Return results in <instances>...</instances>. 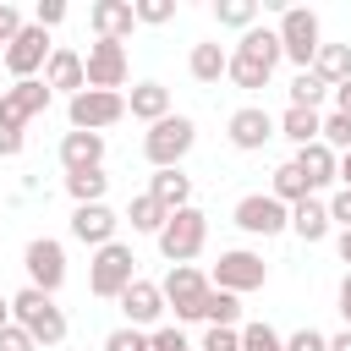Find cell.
Returning a JSON list of instances; mask_svg holds the SVG:
<instances>
[{
    "mask_svg": "<svg viewBox=\"0 0 351 351\" xmlns=\"http://www.w3.org/2000/svg\"><path fill=\"white\" fill-rule=\"evenodd\" d=\"M329 225H340V230H351V186H340V192L329 197Z\"/></svg>",
    "mask_w": 351,
    "mask_h": 351,
    "instance_id": "obj_43",
    "label": "cell"
},
{
    "mask_svg": "<svg viewBox=\"0 0 351 351\" xmlns=\"http://www.w3.org/2000/svg\"><path fill=\"white\" fill-rule=\"evenodd\" d=\"M104 351H148V335H143V329H132V324H121V329H110V335H104Z\"/></svg>",
    "mask_w": 351,
    "mask_h": 351,
    "instance_id": "obj_37",
    "label": "cell"
},
{
    "mask_svg": "<svg viewBox=\"0 0 351 351\" xmlns=\"http://www.w3.org/2000/svg\"><path fill=\"white\" fill-rule=\"evenodd\" d=\"M313 77L335 93L340 82H351V44H324L318 49V60H313Z\"/></svg>",
    "mask_w": 351,
    "mask_h": 351,
    "instance_id": "obj_22",
    "label": "cell"
},
{
    "mask_svg": "<svg viewBox=\"0 0 351 351\" xmlns=\"http://www.w3.org/2000/svg\"><path fill=\"white\" fill-rule=\"evenodd\" d=\"M203 241H208L203 208H176V214L165 219V230H159V252H165L170 263H192V258L203 252Z\"/></svg>",
    "mask_w": 351,
    "mask_h": 351,
    "instance_id": "obj_6",
    "label": "cell"
},
{
    "mask_svg": "<svg viewBox=\"0 0 351 351\" xmlns=\"http://www.w3.org/2000/svg\"><path fill=\"white\" fill-rule=\"evenodd\" d=\"M291 230H296L302 241H324V236H329V203L302 197V203L291 208Z\"/></svg>",
    "mask_w": 351,
    "mask_h": 351,
    "instance_id": "obj_23",
    "label": "cell"
},
{
    "mask_svg": "<svg viewBox=\"0 0 351 351\" xmlns=\"http://www.w3.org/2000/svg\"><path fill=\"white\" fill-rule=\"evenodd\" d=\"M263 280H269V263H263L258 252H247V247H236V252H219V263H214V291L247 296V291H258Z\"/></svg>",
    "mask_w": 351,
    "mask_h": 351,
    "instance_id": "obj_10",
    "label": "cell"
},
{
    "mask_svg": "<svg viewBox=\"0 0 351 351\" xmlns=\"http://www.w3.org/2000/svg\"><path fill=\"white\" fill-rule=\"evenodd\" d=\"M241 351H285V340L269 324H241Z\"/></svg>",
    "mask_w": 351,
    "mask_h": 351,
    "instance_id": "obj_36",
    "label": "cell"
},
{
    "mask_svg": "<svg viewBox=\"0 0 351 351\" xmlns=\"http://www.w3.org/2000/svg\"><path fill=\"white\" fill-rule=\"evenodd\" d=\"M335 110H340V115H351V82H340V88H335Z\"/></svg>",
    "mask_w": 351,
    "mask_h": 351,
    "instance_id": "obj_46",
    "label": "cell"
},
{
    "mask_svg": "<svg viewBox=\"0 0 351 351\" xmlns=\"http://www.w3.org/2000/svg\"><path fill=\"white\" fill-rule=\"evenodd\" d=\"M340 186H351V154H340Z\"/></svg>",
    "mask_w": 351,
    "mask_h": 351,
    "instance_id": "obj_49",
    "label": "cell"
},
{
    "mask_svg": "<svg viewBox=\"0 0 351 351\" xmlns=\"http://www.w3.org/2000/svg\"><path fill=\"white\" fill-rule=\"evenodd\" d=\"M11 324V296H0V329Z\"/></svg>",
    "mask_w": 351,
    "mask_h": 351,
    "instance_id": "obj_50",
    "label": "cell"
},
{
    "mask_svg": "<svg viewBox=\"0 0 351 351\" xmlns=\"http://www.w3.org/2000/svg\"><path fill=\"white\" fill-rule=\"evenodd\" d=\"M203 318L219 324V329H236V324H241V296H230V291H208V296H203Z\"/></svg>",
    "mask_w": 351,
    "mask_h": 351,
    "instance_id": "obj_32",
    "label": "cell"
},
{
    "mask_svg": "<svg viewBox=\"0 0 351 351\" xmlns=\"http://www.w3.org/2000/svg\"><path fill=\"white\" fill-rule=\"evenodd\" d=\"M49 93H55V88H49L44 77L11 82V88L0 93V159H16V154H22V126L49 110Z\"/></svg>",
    "mask_w": 351,
    "mask_h": 351,
    "instance_id": "obj_1",
    "label": "cell"
},
{
    "mask_svg": "<svg viewBox=\"0 0 351 351\" xmlns=\"http://www.w3.org/2000/svg\"><path fill=\"white\" fill-rule=\"evenodd\" d=\"M22 269H27V285H33V291L55 296V291L66 285V247H60L55 236H33L27 252H22Z\"/></svg>",
    "mask_w": 351,
    "mask_h": 351,
    "instance_id": "obj_7",
    "label": "cell"
},
{
    "mask_svg": "<svg viewBox=\"0 0 351 351\" xmlns=\"http://www.w3.org/2000/svg\"><path fill=\"white\" fill-rule=\"evenodd\" d=\"M11 324H22L38 346H60V340H66V313L55 307V296H44V291H33V285H22V291L11 296Z\"/></svg>",
    "mask_w": 351,
    "mask_h": 351,
    "instance_id": "obj_2",
    "label": "cell"
},
{
    "mask_svg": "<svg viewBox=\"0 0 351 351\" xmlns=\"http://www.w3.org/2000/svg\"><path fill=\"white\" fill-rule=\"evenodd\" d=\"M66 192H71V203H77V208H82V203H104V192H110V176H104V170L66 176Z\"/></svg>",
    "mask_w": 351,
    "mask_h": 351,
    "instance_id": "obj_31",
    "label": "cell"
},
{
    "mask_svg": "<svg viewBox=\"0 0 351 351\" xmlns=\"http://www.w3.org/2000/svg\"><path fill=\"white\" fill-rule=\"evenodd\" d=\"M66 115H71V132H104V126H115L126 115V99L121 93H104V88H82L66 104Z\"/></svg>",
    "mask_w": 351,
    "mask_h": 351,
    "instance_id": "obj_9",
    "label": "cell"
},
{
    "mask_svg": "<svg viewBox=\"0 0 351 351\" xmlns=\"http://www.w3.org/2000/svg\"><path fill=\"white\" fill-rule=\"evenodd\" d=\"M236 49H241V55H252V60H263L269 71H274V66L285 60V49H280V33H274V27H247Z\"/></svg>",
    "mask_w": 351,
    "mask_h": 351,
    "instance_id": "obj_26",
    "label": "cell"
},
{
    "mask_svg": "<svg viewBox=\"0 0 351 351\" xmlns=\"http://www.w3.org/2000/svg\"><path fill=\"white\" fill-rule=\"evenodd\" d=\"M324 93H329V88H324L313 71H296V82H291V104H296V110H318Z\"/></svg>",
    "mask_w": 351,
    "mask_h": 351,
    "instance_id": "obj_34",
    "label": "cell"
},
{
    "mask_svg": "<svg viewBox=\"0 0 351 351\" xmlns=\"http://www.w3.org/2000/svg\"><path fill=\"white\" fill-rule=\"evenodd\" d=\"M0 351H38V340H33L22 324H5V329H0Z\"/></svg>",
    "mask_w": 351,
    "mask_h": 351,
    "instance_id": "obj_42",
    "label": "cell"
},
{
    "mask_svg": "<svg viewBox=\"0 0 351 351\" xmlns=\"http://www.w3.org/2000/svg\"><path fill=\"white\" fill-rule=\"evenodd\" d=\"M132 280H137V258H132L126 241H110V247L93 252V263H88V291H93V296H115V302H121V291H126Z\"/></svg>",
    "mask_w": 351,
    "mask_h": 351,
    "instance_id": "obj_5",
    "label": "cell"
},
{
    "mask_svg": "<svg viewBox=\"0 0 351 351\" xmlns=\"http://www.w3.org/2000/svg\"><path fill=\"white\" fill-rule=\"evenodd\" d=\"M225 77H230L236 88H247V93H252V88H269V77H274V71H269L263 60H252V55L230 49V71H225Z\"/></svg>",
    "mask_w": 351,
    "mask_h": 351,
    "instance_id": "obj_29",
    "label": "cell"
},
{
    "mask_svg": "<svg viewBox=\"0 0 351 351\" xmlns=\"http://www.w3.org/2000/svg\"><path fill=\"white\" fill-rule=\"evenodd\" d=\"M285 351H329V335H318V329H296V335L285 340Z\"/></svg>",
    "mask_w": 351,
    "mask_h": 351,
    "instance_id": "obj_44",
    "label": "cell"
},
{
    "mask_svg": "<svg viewBox=\"0 0 351 351\" xmlns=\"http://www.w3.org/2000/svg\"><path fill=\"white\" fill-rule=\"evenodd\" d=\"M88 22H93V33L99 38H126L132 27H137V11H132V0H93L88 5Z\"/></svg>",
    "mask_w": 351,
    "mask_h": 351,
    "instance_id": "obj_18",
    "label": "cell"
},
{
    "mask_svg": "<svg viewBox=\"0 0 351 351\" xmlns=\"http://www.w3.org/2000/svg\"><path fill=\"white\" fill-rule=\"evenodd\" d=\"M126 219H132V230L159 236V230H165V219H170V208H165L154 192H137V197H132V208H126Z\"/></svg>",
    "mask_w": 351,
    "mask_h": 351,
    "instance_id": "obj_27",
    "label": "cell"
},
{
    "mask_svg": "<svg viewBox=\"0 0 351 351\" xmlns=\"http://www.w3.org/2000/svg\"><path fill=\"white\" fill-rule=\"evenodd\" d=\"M340 318H346V329H351V269H346V280H340Z\"/></svg>",
    "mask_w": 351,
    "mask_h": 351,
    "instance_id": "obj_45",
    "label": "cell"
},
{
    "mask_svg": "<svg viewBox=\"0 0 351 351\" xmlns=\"http://www.w3.org/2000/svg\"><path fill=\"white\" fill-rule=\"evenodd\" d=\"M82 66H88V88H104V93H115L121 82H126V44H115V38H99V44H88V55H82Z\"/></svg>",
    "mask_w": 351,
    "mask_h": 351,
    "instance_id": "obj_13",
    "label": "cell"
},
{
    "mask_svg": "<svg viewBox=\"0 0 351 351\" xmlns=\"http://www.w3.org/2000/svg\"><path fill=\"white\" fill-rule=\"evenodd\" d=\"M192 77L197 82H219L225 71H230V49H219V44H192Z\"/></svg>",
    "mask_w": 351,
    "mask_h": 351,
    "instance_id": "obj_28",
    "label": "cell"
},
{
    "mask_svg": "<svg viewBox=\"0 0 351 351\" xmlns=\"http://www.w3.org/2000/svg\"><path fill=\"white\" fill-rule=\"evenodd\" d=\"M115 225H121V219H115V208H104V203H82V208L71 214V236L88 241L93 252L115 241Z\"/></svg>",
    "mask_w": 351,
    "mask_h": 351,
    "instance_id": "obj_17",
    "label": "cell"
},
{
    "mask_svg": "<svg viewBox=\"0 0 351 351\" xmlns=\"http://www.w3.org/2000/svg\"><path fill=\"white\" fill-rule=\"evenodd\" d=\"M318 143H329L335 154H351V115H340V110L324 115V137H318Z\"/></svg>",
    "mask_w": 351,
    "mask_h": 351,
    "instance_id": "obj_35",
    "label": "cell"
},
{
    "mask_svg": "<svg viewBox=\"0 0 351 351\" xmlns=\"http://www.w3.org/2000/svg\"><path fill=\"white\" fill-rule=\"evenodd\" d=\"M60 165H66V176L104 170V132H66L60 137Z\"/></svg>",
    "mask_w": 351,
    "mask_h": 351,
    "instance_id": "obj_15",
    "label": "cell"
},
{
    "mask_svg": "<svg viewBox=\"0 0 351 351\" xmlns=\"http://www.w3.org/2000/svg\"><path fill=\"white\" fill-rule=\"evenodd\" d=\"M165 307H176V318H203V296L214 291L192 263H170V274H165Z\"/></svg>",
    "mask_w": 351,
    "mask_h": 351,
    "instance_id": "obj_12",
    "label": "cell"
},
{
    "mask_svg": "<svg viewBox=\"0 0 351 351\" xmlns=\"http://www.w3.org/2000/svg\"><path fill=\"white\" fill-rule=\"evenodd\" d=\"M274 197H280L285 208H296L302 197H313V186H307V176L296 170V159H285V165L274 170Z\"/></svg>",
    "mask_w": 351,
    "mask_h": 351,
    "instance_id": "obj_30",
    "label": "cell"
},
{
    "mask_svg": "<svg viewBox=\"0 0 351 351\" xmlns=\"http://www.w3.org/2000/svg\"><path fill=\"white\" fill-rule=\"evenodd\" d=\"M132 11H137V22L159 27V22H170V16H176V0H132Z\"/></svg>",
    "mask_w": 351,
    "mask_h": 351,
    "instance_id": "obj_38",
    "label": "cell"
},
{
    "mask_svg": "<svg viewBox=\"0 0 351 351\" xmlns=\"http://www.w3.org/2000/svg\"><path fill=\"white\" fill-rule=\"evenodd\" d=\"M214 16H219V27H252L258 22V0H214Z\"/></svg>",
    "mask_w": 351,
    "mask_h": 351,
    "instance_id": "obj_33",
    "label": "cell"
},
{
    "mask_svg": "<svg viewBox=\"0 0 351 351\" xmlns=\"http://www.w3.org/2000/svg\"><path fill=\"white\" fill-rule=\"evenodd\" d=\"M197 351H241V329H219V324H208V335H203Z\"/></svg>",
    "mask_w": 351,
    "mask_h": 351,
    "instance_id": "obj_39",
    "label": "cell"
},
{
    "mask_svg": "<svg viewBox=\"0 0 351 351\" xmlns=\"http://www.w3.org/2000/svg\"><path fill=\"white\" fill-rule=\"evenodd\" d=\"M148 351H192V340H186L181 324H176V329H154V335H148Z\"/></svg>",
    "mask_w": 351,
    "mask_h": 351,
    "instance_id": "obj_40",
    "label": "cell"
},
{
    "mask_svg": "<svg viewBox=\"0 0 351 351\" xmlns=\"http://www.w3.org/2000/svg\"><path fill=\"white\" fill-rule=\"evenodd\" d=\"M121 313H126L132 329H148V324H159V313H165V291H159L154 280H132V285L121 291Z\"/></svg>",
    "mask_w": 351,
    "mask_h": 351,
    "instance_id": "obj_16",
    "label": "cell"
},
{
    "mask_svg": "<svg viewBox=\"0 0 351 351\" xmlns=\"http://www.w3.org/2000/svg\"><path fill=\"white\" fill-rule=\"evenodd\" d=\"M126 110H132L137 121L159 126V121L170 115V88H165V82H137V88H132V99H126Z\"/></svg>",
    "mask_w": 351,
    "mask_h": 351,
    "instance_id": "obj_21",
    "label": "cell"
},
{
    "mask_svg": "<svg viewBox=\"0 0 351 351\" xmlns=\"http://www.w3.org/2000/svg\"><path fill=\"white\" fill-rule=\"evenodd\" d=\"M329 351H351V329H340V335H329Z\"/></svg>",
    "mask_w": 351,
    "mask_h": 351,
    "instance_id": "obj_47",
    "label": "cell"
},
{
    "mask_svg": "<svg viewBox=\"0 0 351 351\" xmlns=\"http://www.w3.org/2000/svg\"><path fill=\"white\" fill-rule=\"evenodd\" d=\"M247 236H280L285 225H291V208L274 197V192H247L241 203H236V214H230Z\"/></svg>",
    "mask_w": 351,
    "mask_h": 351,
    "instance_id": "obj_11",
    "label": "cell"
},
{
    "mask_svg": "<svg viewBox=\"0 0 351 351\" xmlns=\"http://www.w3.org/2000/svg\"><path fill=\"white\" fill-rule=\"evenodd\" d=\"M33 22H38L44 33L60 27V22H66V0H38V5H33Z\"/></svg>",
    "mask_w": 351,
    "mask_h": 351,
    "instance_id": "obj_41",
    "label": "cell"
},
{
    "mask_svg": "<svg viewBox=\"0 0 351 351\" xmlns=\"http://www.w3.org/2000/svg\"><path fill=\"white\" fill-rule=\"evenodd\" d=\"M280 137H291L296 148H307V143H318V137H324V115H318V110H296V104H291V110L280 115Z\"/></svg>",
    "mask_w": 351,
    "mask_h": 351,
    "instance_id": "obj_24",
    "label": "cell"
},
{
    "mask_svg": "<svg viewBox=\"0 0 351 351\" xmlns=\"http://www.w3.org/2000/svg\"><path fill=\"white\" fill-rule=\"evenodd\" d=\"M296 170H302V176H307V186L318 192V186L340 181V154H335L329 143H307V148H296Z\"/></svg>",
    "mask_w": 351,
    "mask_h": 351,
    "instance_id": "obj_19",
    "label": "cell"
},
{
    "mask_svg": "<svg viewBox=\"0 0 351 351\" xmlns=\"http://www.w3.org/2000/svg\"><path fill=\"white\" fill-rule=\"evenodd\" d=\"M340 263H351V230H340Z\"/></svg>",
    "mask_w": 351,
    "mask_h": 351,
    "instance_id": "obj_48",
    "label": "cell"
},
{
    "mask_svg": "<svg viewBox=\"0 0 351 351\" xmlns=\"http://www.w3.org/2000/svg\"><path fill=\"white\" fill-rule=\"evenodd\" d=\"M148 192L176 214V208H192V181L181 176V170H154V181H148Z\"/></svg>",
    "mask_w": 351,
    "mask_h": 351,
    "instance_id": "obj_25",
    "label": "cell"
},
{
    "mask_svg": "<svg viewBox=\"0 0 351 351\" xmlns=\"http://www.w3.org/2000/svg\"><path fill=\"white\" fill-rule=\"evenodd\" d=\"M44 82H49V88H66V93L77 99V93L88 88V66H82V55L60 44V49L49 55V66H44Z\"/></svg>",
    "mask_w": 351,
    "mask_h": 351,
    "instance_id": "obj_20",
    "label": "cell"
},
{
    "mask_svg": "<svg viewBox=\"0 0 351 351\" xmlns=\"http://www.w3.org/2000/svg\"><path fill=\"white\" fill-rule=\"evenodd\" d=\"M192 143H197V126H192L186 115H165L159 126H148L143 154H148L154 170H181V159L192 154Z\"/></svg>",
    "mask_w": 351,
    "mask_h": 351,
    "instance_id": "obj_3",
    "label": "cell"
},
{
    "mask_svg": "<svg viewBox=\"0 0 351 351\" xmlns=\"http://www.w3.org/2000/svg\"><path fill=\"white\" fill-rule=\"evenodd\" d=\"M49 55H55V44H49V33L38 27V22H27L11 44H5V71L16 77V82H27V77H38L44 66H49Z\"/></svg>",
    "mask_w": 351,
    "mask_h": 351,
    "instance_id": "obj_8",
    "label": "cell"
},
{
    "mask_svg": "<svg viewBox=\"0 0 351 351\" xmlns=\"http://www.w3.org/2000/svg\"><path fill=\"white\" fill-rule=\"evenodd\" d=\"M280 49H285V60H296L302 71H313V60H318V49H324V38H318V11H307V5H291V11H280Z\"/></svg>",
    "mask_w": 351,
    "mask_h": 351,
    "instance_id": "obj_4",
    "label": "cell"
},
{
    "mask_svg": "<svg viewBox=\"0 0 351 351\" xmlns=\"http://www.w3.org/2000/svg\"><path fill=\"white\" fill-rule=\"evenodd\" d=\"M225 132H230V148L252 154V148H263V143H269L280 126H274V115H269V110H258V104H241V110L230 115V126H225Z\"/></svg>",
    "mask_w": 351,
    "mask_h": 351,
    "instance_id": "obj_14",
    "label": "cell"
}]
</instances>
